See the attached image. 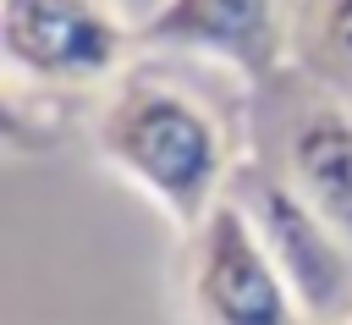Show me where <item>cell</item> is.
Listing matches in <instances>:
<instances>
[{"label": "cell", "instance_id": "cell-7", "mask_svg": "<svg viewBox=\"0 0 352 325\" xmlns=\"http://www.w3.org/2000/svg\"><path fill=\"white\" fill-rule=\"evenodd\" d=\"M292 66L352 99V0H292Z\"/></svg>", "mask_w": 352, "mask_h": 325}, {"label": "cell", "instance_id": "cell-5", "mask_svg": "<svg viewBox=\"0 0 352 325\" xmlns=\"http://www.w3.org/2000/svg\"><path fill=\"white\" fill-rule=\"evenodd\" d=\"M143 50L204 61L253 94L292 66V0H160L138 17Z\"/></svg>", "mask_w": 352, "mask_h": 325}, {"label": "cell", "instance_id": "cell-8", "mask_svg": "<svg viewBox=\"0 0 352 325\" xmlns=\"http://www.w3.org/2000/svg\"><path fill=\"white\" fill-rule=\"evenodd\" d=\"M341 325H352V319H341Z\"/></svg>", "mask_w": 352, "mask_h": 325}, {"label": "cell", "instance_id": "cell-6", "mask_svg": "<svg viewBox=\"0 0 352 325\" xmlns=\"http://www.w3.org/2000/svg\"><path fill=\"white\" fill-rule=\"evenodd\" d=\"M226 193L242 204V215L264 237L270 259L292 281L308 325H341V319H352V248L253 154H242V165H236V176H231Z\"/></svg>", "mask_w": 352, "mask_h": 325}, {"label": "cell", "instance_id": "cell-3", "mask_svg": "<svg viewBox=\"0 0 352 325\" xmlns=\"http://www.w3.org/2000/svg\"><path fill=\"white\" fill-rule=\"evenodd\" d=\"M138 22L110 0H0V61L11 88L104 94L138 61Z\"/></svg>", "mask_w": 352, "mask_h": 325}, {"label": "cell", "instance_id": "cell-2", "mask_svg": "<svg viewBox=\"0 0 352 325\" xmlns=\"http://www.w3.org/2000/svg\"><path fill=\"white\" fill-rule=\"evenodd\" d=\"M248 154L264 160L352 248V99L297 66L248 94Z\"/></svg>", "mask_w": 352, "mask_h": 325}, {"label": "cell", "instance_id": "cell-1", "mask_svg": "<svg viewBox=\"0 0 352 325\" xmlns=\"http://www.w3.org/2000/svg\"><path fill=\"white\" fill-rule=\"evenodd\" d=\"M88 143L176 231H192L226 198L242 165L236 121L214 110L209 94L160 66H132L99 94Z\"/></svg>", "mask_w": 352, "mask_h": 325}, {"label": "cell", "instance_id": "cell-4", "mask_svg": "<svg viewBox=\"0 0 352 325\" xmlns=\"http://www.w3.org/2000/svg\"><path fill=\"white\" fill-rule=\"evenodd\" d=\"M182 303L192 325H308L292 281L231 193L182 231Z\"/></svg>", "mask_w": 352, "mask_h": 325}]
</instances>
